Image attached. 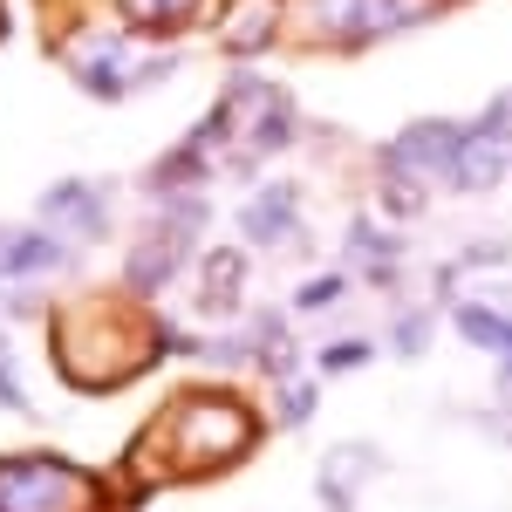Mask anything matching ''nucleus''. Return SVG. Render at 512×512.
I'll list each match as a JSON object with an SVG mask.
<instances>
[{
	"instance_id": "1",
	"label": "nucleus",
	"mask_w": 512,
	"mask_h": 512,
	"mask_svg": "<svg viewBox=\"0 0 512 512\" xmlns=\"http://www.w3.org/2000/svg\"><path fill=\"white\" fill-rule=\"evenodd\" d=\"M89 506V485L82 472L55 465V458H35V465H0V512H76Z\"/></svg>"
},
{
	"instance_id": "2",
	"label": "nucleus",
	"mask_w": 512,
	"mask_h": 512,
	"mask_svg": "<svg viewBox=\"0 0 512 512\" xmlns=\"http://www.w3.org/2000/svg\"><path fill=\"white\" fill-rule=\"evenodd\" d=\"M465 137H472V123H458V117H417L403 137H390L376 158L403 164V171H417V178H451L458 158H465Z\"/></svg>"
},
{
	"instance_id": "3",
	"label": "nucleus",
	"mask_w": 512,
	"mask_h": 512,
	"mask_svg": "<svg viewBox=\"0 0 512 512\" xmlns=\"http://www.w3.org/2000/svg\"><path fill=\"white\" fill-rule=\"evenodd\" d=\"M239 233H246V246H260V253L287 246V239L301 233V192H294V185L253 192L246 205H239Z\"/></svg>"
},
{
	"instance_id": "4",
	"label": "nucleus",
	"mask_w": 512,
	"mask_h": 512,
	"mask_svg": "<svg viewBox=\"0 0 512 512\" xmlns=\"http://www.w3.org/2000/svg\"><path fill=\"white\" fill-rule=\"evenodd\" d=\"M41 226H69V246H76V239H103V233H110V205H103L96 185L62 178L55 192L41 198Z\"/></svg>"
},
{
	"instance_id": "5",
	"label": "nucleus",
	"mask_w": 512,
	"mask_h": 512,
	"mask_svg": "<svg viewBox=\"0 0 512 512\" xmlns=\"http://www.w3.org/2000/svg\"><path fill=\"white\" fill-rule=\"evenodd\" d=\"M349 267H362L369 287H396V280H403L396 233H390V226H376V219H349Z\"/></svg>"
},
{
	"instance_id": "6",
	"label": "nucleus",
	"mask_w": 512,
	"mask_h": 512,
	"mask_svg": "<svg viewBox=\"0 0 512 512\" xmlns=\"http://www.w3.org/2000/svg\"><path fill=\"white\" fill-rule=\"evenodd\" d=\"M451 328H458L472 349L506 355V342H512V308H499V301H451Z\"/></svg>"
},
{
	"instance_id": "7",
	"label": "nucleus",
	"mask_w": 512,
	"mask_h": 512,
	"mask_svg": "<svg viewBox=\"0 0 512 512\" xmlns=\"http://www.w3.org/2000/svg\"><path fill=\"white\" fill-rule=\"evenodd\" d=\"M239 280H246V253H212L205 260V308L233 315L239 308Z\"/></svg>"
},
{
	"instance_id": "8",
	"label": "nucleus",
	"mask_w": 512,
	"mask_h": 512,
	"mask_svg": "<svg viewBox=\"0 0 512 512\" xmlns=\"http://www.w3.org/2000/svg\"><path fill=\"white\" fill-rule=\"evenodd\" d=\"M376 178H383V212H390V219H417V212H424V178H417V171L376 158Z\"/></svg>"
},
{
	"instance_id": "9",
	"label": "nucleus",
	"mask_w": 512,
	"mask_h": 512,
	"mask_svg": "<svg viewBox=\"0 0 512 512\" xmlns=\"http://www.w3.org/2000/svg\"><path fill=\"white\" fill-rule=\"evenodd\" d=\"M431 328H437L431 308H403V315L390 321V349L403 355V362H417V355L431 349Z\"/></svg>"
},
{
	"instance_id": "10",
	"label": "nucleus",
	"mask_w": 512,
	"mask_h": 512,
	"mask_svg": "<svg viewBox=\"0 0 512 512\" xmlns=\"http://www.w3.org/2000/svg\"><path fill=\"white\" fill-rule=\"evenodd\" d=\"M369 362H376V342H369V335H342V342H328V349L315 355L321 376H355V369H369Z\"/></svg>"
},
{
	"instance_id": "11",
	"label": "nucleus",
	"mask_w": 512,
	"mask_h": 512,
	"mask_svg": "<svg viewBox=\"0 0 512 512\" xmlns=\"http://www.w3.org/2000/svg\"><path fill=\"white\" fill-rule=\"evenodd\" d=\"M315 403H321V390L315 383H294V376H287V383H280V396H274V424H287V431H301V424H315Z\"/></svg>"
},
{
	"instance_id": "12",
	"label": "nucleus",
	"mask_w": 512,
	"mask_h": 512,
	"mask_svg": "<svg viewBox=\"0 0 512 512\" xmlns=\"http://www.w3.org/2000/svg\"><path fill=\"white\" fill-rule=\"evenodd\" d=\"M349 294V274H315L294 287V315H321V308H335Z\"/></svg>"
},
{
	"instance_id": "13",
	"label": "nucleus",
	"mask_w": 512,
	"mask_h": 512,
	"mask_svg": "<svg viewBox=\"0 0 512 512\" xmlns=\"http://www.w3.org/2000/svg\"><path fill=\"white\" fill-rule=\"evenodd\" d=\"M451 267H458V274H472V267H512V239H478V246H465Z\"/></svg>"
},
{
	"instance_id": "14",
	"label": "nucleus",
	"mask_w": 512,
	"mask_h": 512,
	"mask_svg": "<svg viewBox=\"0 0 512 512\" xmlns=\"http://www.w3.org/2000/svg\"><path fill=\"white\" fill-rule=\"evenodd\" d=\"M478 130H485V137H499V144H512V89H499V96H492V103H485V110H478Z\"/></svg>"
},
{
	"instance_id": "15",
	"label": "nucleus",
	"mask_w": 512,
	"mask_h": 512,
	"mask_svg": "<svg viewBox=\"0 0 512 512\" xmlns=\"http://www.w3.org/2000/svg\"><path fill=\"white\" fill-rule=\"evenodd\" d=\"M0 403H7V410H28V390L7 376V355H0Z\"/></svg>"
}]
</instances>
